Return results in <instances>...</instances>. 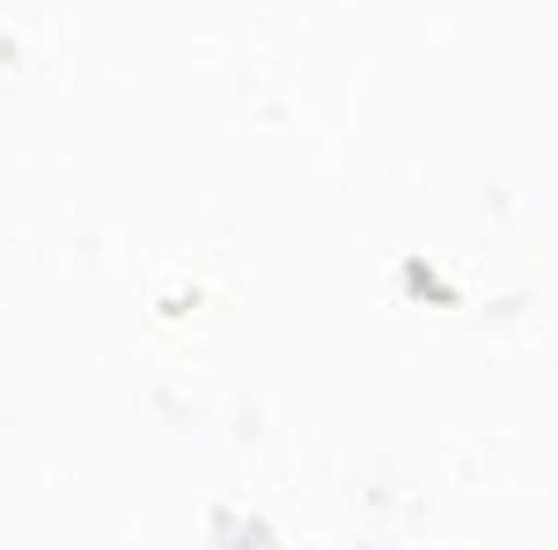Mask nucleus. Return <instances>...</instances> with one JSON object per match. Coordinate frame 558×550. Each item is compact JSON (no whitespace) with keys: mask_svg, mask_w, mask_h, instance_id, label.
I'll use <instances>...</instances> for the list:
<instances>
[]
</instances>
